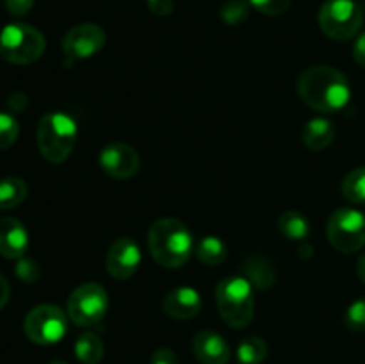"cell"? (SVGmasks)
<instances>
[{"instance_id": "5b68a950", "label": "cell", "mask_w": 365, "mask_h": 364, "mask_svg": "<svg viewBox=\"0 0 365 364\" xmlns=\"http://www.w3.org/2000/svg\"><path fill=\"white\" fill-rule=\"evenodd\" d=\"M45 36L27 24H9L0 32V57L11 64H31L45 52Z\"/></svg>"}, {"instance_id": "7a4b0ae2", "label": "cell", "mask_w": 365, "mask_h": 364, "mask_svg": "<svg viewBox=\"0 0 365 364\" xmlns=\"http://www.w3.org/2000/svg\"><path fill=\"white\" fill-rule=\"evenodd\" d=\"M148 248L163 268H180L195 252L187 225L177 218H160L148 231Z\"/></svg>"}, {"instance_id": "8fae6325", "label": "cell", "mask_w": 365, "mask_h": 364, "mask_svg": "<svg viewBox=\"0 0 365 364\" xmlns=\"http://www.w3.org/2000/svg\"><path fill=\"white\" fill-rule=\"evenodd\" d=\"M141 264V250L132 238H120L107 252V273L118 280H127L138 271Z\"/></svg>"}, {"instance_id": "f1b7e54d", "label": "cell", "mask_w": 365, "mask_h": 364, "mask_svg": "<svg viewBox=\"0 0 365 364\" xmlns=\"http://www.w3.org/2000/svg\"><path fill=\"white\" fill-rule=\"evenodd\" d=\"M6 4V9L9 11L13 16H24L34 6V0H4Z\"/></svg>"}, {"instance_id": "ba28073f", "label": "cell", "mask_w": 365, "mask_h": 364, "mask_svg": "<svg viewBox=\"0 0 365 364\" xmlns=\"http://www.w3.org/2000/svg\"><path fill=\"white\" fill-rule=\"evenodd\" d=\"M109 296L100 284L88 282L75 289L68 298V316L78 327H95L103 320Z\"/></svg>"}, {"instance_id": "3957f363", "label": "cell", "mask_w": 365, "mask_h": 364, "mask_svg": "<svg viewBox=\"0 0 365 364\" xmlns=\"http://www.w3.org/2000/svg\"><path fill=\"white\" fill-rule=\"evenodd\" d=\"M77 123L66 113H48L39 120L38 146L48 163H63L73 152L77 143Z\"/></svg>"}, {"instance_id": "83f0119b", "label": "cell", "mask_w": 365, "mask_h": 364, "mask_svg": "<svg viewBox=\"0 0 365 364\" xmlns=\"http://www.w3.org/2000/svg\"><path fill=\"white\" fill-rule=\"evenodd\" d=\"M248 2L257 11H260L262 14H269V16H278L291 6V0H248Z\"/></svg>"}, {"instance_id": "cb8c5ba5", "label": "cell", "mask_w": 365, "mask_h": 364, "mask_svg": "<svg viewBox=\"0 0 365 364\" xmlns=\"http://www.w3.org/2000/svg\"><path fill=\"white\" fill-rule=\"evenodd\" d=\"M250 14V2L246 0H228L221 7V18L228 25H239L246 21Z\"/></svg>"}, {"instance_id": "5bb4252c", "label": "cell", "mask_w": 365, "mask_h": 364, "mask_svg": "<svg viewBox=\"0 0 365 364\" xmlns=\"http://www.w3.org/2000/svg\"><path fill=\"white\" fill-rule=\"evenodd\" d=\"M192 350L202 364H227L230 360V346L216 332H198L192 339Z\"/></svg>"}, {"instance_id": "e575fe53", "label": "cell", "mask_w": 365, "mask_h": 364, "mask_svg": "<svg viewBox=\"0 0 365 364\" xmlns=\"http://www.w3.org/2000/svg\"><path fill=\"white\" fill-rule=\"evenodd\" d=\"M356 273H359L360 280L365 284V253L359 257V263H356Z\"/></svg>"}, {"instance_id": "f546056e", "label": "cell", "mask_w": 365, "mask_h": 364, "mask_svg": "<svg viewBox=\"0 0 365 364\" xmlns=\"http://www.w3.org/2000/svg\"><path fill=\"white\" fill-rule=\"evenodd\" d=\"M148 7L153 14L159 16H168L173 13V0H148Z\"/></svg>"}, {"instance_id": "4dcf8cb0", "label": "cell", "mask_w": 365, "mask_h": 364, "mask_svg": "<svg viewBox=\"0 0 365 364\" xmlns=\"http://www.w3.org/2000/svg\"><path fill=\"white\" fill-rule=\"evenodd\" d=\"M152 364H180V363H178V357L175 355L173 350L159 348L152 355Z\"/></svg>"}, {"instance_id": "d6986e66", "label": "cell", "mask_w": 365, "mask_h": 364, "mask_svg": "<svg viewBox=\"0 0 365 364\" xmlns=\"http://www.w3.org/2000/svg\"><path fill=\"white\" fill-rule=\"evenodd\" d=\"M27 198V184L18 177L0 181V211L13 209Z\"/></svg>"}, {"instance_id": "8992f818", "label": "cell", "mask_w": 365, "mask_h": 364, "mask_svg": "<svg viewBox=\"0 0 365 364\" xmlns=\"http://www.w3.org/2000/svg\"><path fill=\"white\" fill-rule=\"evenodd\" d=\"M362 7L355 0H327L319 11V27L328 38L344 41L360 31Z\"/></svg>"}, {"instance_id": "4316f807", "label": "cell", "mask_w": 365, "mask_h": 364, "mask_svg": "<svg viewBox=\"0 0 365 364\" xmlns=\"http://www.w3.org/2000/svg\"><path fill=\"white\" fill-rule=\"evenodd\" d=\"M14 273L25 284H34V282H38L41 270H39L36 261L29 259V257H20L16 263V268H14Z\"/></svg>"}, {"instance_id": "ffe728a7", "label": "cell", "mask_w": 365, "mask_h": 364, "mask_svg": "<svg viewBox=\"0 0 365 364\" xmlns=\"http://www.w3.org/2000/svg\"><path fill=\"white\" fill-rule=\"evenodd\" d=\"M103 343L93 332H84L75 343V355L84 364H98L103 357Z\"/></svg>"}, {"instance_id": "d6a6232c", "label": "cell", "mask_w": 365, "mask_h": 364, "mask_svg": "<svg viewBox=\"0 0 365 364\" xmlns=\"http://www.w3.org/2000/svg\"><path fill=\"white\" fill-rule=\"evenodd\" d=\"M7 106H9L11 111L18 113V111L25 109V106H27V98H25L24 93H14V95L9 98V102H7Z\"/></svg>"}, {"instance_id": "e0dca14e", "label": "cell", "mask_w": 365, "mask_h": 364, "mask_svg": "<svg viewBox=\"0 0 365 364\" xmlns=\"http://www.w3.org/2000/svg\"><path fill=\"white\" fill-rule=\"evenodd\" d=\"M278 228L289 241H305L310 234L309 220L298 211H285L278 218Z\"/></svg>"}, {"instance_id": "1f68e13d", "label": "cell", "mask_w": 365, "mask_h": 364, "mask_svg": "<svg viewBox=\"0 0 365 364\" xmlns=\"http://www.w3.org/2000/svg\"><path fill=\"white\" fill-rule=\"evenodd\" d=\"M353 57H355V61L360 66L365 68V32L356 38L355 46H353Z\"/></svg>"}, {"instance_id": "7402d4cb", "label": "cell", "mask_w": 365, "mask_h": 364, "mask_svg": "<svg viewBox=\"0 0 365 364\" xmlns=\"http://www.w3.org/2000/svg\"><path fill=\"white\" fill-rule=\"evenodd\" d=\"M267 355V345L262 338H246L237 346L241 364H260Z\"/></svg>"}, {"instance_id": "2e32d148", "label": "cell", "mask_w": 365, "mask_h": 364, "mask_svg": "<svg viewBox=\"0 0 365 364\" xmlns=\"http://www.w3.org/2000/svg\"><path fill=\"white\" fill-rule=\"evenodd\" d=\"M303 143L309 146L310 150H324L327 146H330L335 139V127L330 120L327 118H312V120L307 121V125L303 127Z\"/></svg>"}, {"instance_id": "4fadbf2b", "label": "cell", "mask_w": 365, "mask_h": 364, "mask_svg": "<svg viewBox=\"0 0 365 364\" xmlns=\"http://www.w3.org/2000/svg\"><path fill=\"white\" fill-rule=\"evenodd\" d=\"M29 248V234L16 218L0 220V253L6 259H20Z\"/></svg>"}, {"instance_id": "d590c367", "label": "cell", "mask_w": 365, "mask_h": 364, "mask_svg": "<svg viewBox=\"0 0 365 364\" xmlns=\"http://www.w3.org/2000/svg\"><path fill=\"white\" fill-rule=\"evenodd\" d=\"M48 364H66V363H64V360H61V359H56V360H50Z\"/></svg>"}, {"instance_id": "277c9868", "label": "cell", "mask_w": 365, "mask_h": 364, "mask_svg": "<svg viewBox=\"0 0 365 364\" xmlns=\"http://www.w3.org/2000/svg\"><path fill=\"white\" fill-rule=\"evenodd\" d=\"M216 302L221 318L232 328H245L253 320L255 296L253 285L245 277H228L216 288Z\"/></svg>"}, {"instance_id": "603a6c76", "label": "cell", "mask_w": 365, "mask_h": 364, "mask_svg": "<svg viewBox=\"0 0 365 364\" xmlns=\"http://www.w3.org/2000/svg\"><path fill=\"white\" fill-rule=\"evenodd\" d=\"M342 195L348 202L365 203V166L355 168L342 182Z\"/></svg>"}, {"instance_id": "52a82bcc", "label": "cell", "mask_w": 365, "mask_h": 364, "mask_svg": "<svg viewBox=\"0 0 365 364\" xmlns=\"http://www.w3.org/2000/svg\"><path fill=\"white\" fill-rule=\"evenodd\" d=\"M327 234L339 252H356L365 245V214L349 207L334 211L328 218Z\"/></svg>"}, {"instance_id": "836d02e7", "label": "cell", "mask_w": 365, "mask_h": 364, "mask_svg": "<svg viewBox=\"0 0 365 364\" xmlns=\"http://www.w3.org/2000/svg\"><path fill=\"white\" fill-rule=\"evenodd\" d=\"M9 293H11L9 282L0 275V309H2V307L7 303V300H9Z\"/></svg>"}, {"instance_id": "9c48e42d", "label": "cell", "mask_w": 365, "mask_h": 364, "mask_svg": "<svg viewBox=\"0 0 365 364\" xmlns=\"http://www.w3.org/2000/svg\"><path fill=\"white\" fill-rule=\"evenodd\" d=\"M68 318L63 310L52 303L34 307L27 314L24 323L25 335L36 345H53L64 338Z\"/></svg>"}, {"instance_id": "7c38bea8", "label": "cell", "mask_w": 365, "mask_h": 364, "mask_svg": "<svg viewBox=\"0 0 365 364\" xmlns=\"http://www.w3.org/2000/svg\"><path fill=\"white\" fill-rule=\"evenodd\" d=\"M100 166L110 175L113 178H130L138 173L139 166H141V159H139L138 152L132 148L130 145L125 143H110L106 148L100 152Z\"/></svg>"}, {"instance_id": "d4e9b609", "label": "cell", "mask_w": 365, "mask_h": 364, "mask_svg": "<svg viewBox=\"0 0 365 364\" xmlns=\"http://www.w3.org/2000/svg\"><path fill=\"white\" fill-rule=\"evenodd\" d=\"M18 134H20V125L16 118L7 113H0V150L14 145Z\"/></svg>"}, {"instance_id": "9a60e30c", "label": "cell", "mask_w": 365, "mask_h": 364, "mask_svg": "<svg viewBox=\"0 0 365 364\" xmlns=\"http://www.w3.org/2000/svg\"><path fill=\"white\" fill-rule=\"evenodd\" d=\"M164 313L175 320H191L202 310V296L192 288H177L164 298Z\"/></svg>"}, {"instance_id": "30bf717a", "label": "cell", "mask_w": 365, "mask_h": 364, "mask_svg": "<svg viewBox=\"0 0 365 364\" xmlns=\"http://www.w3.org/2000/svg\"><path fill=\"white\" fill-rule=\"evenodd\" d=\"M106 45V32L96 24H81L64 34L63 52L66 59L81 61L93 57Z\"/></svg>"}, {"instance_id": "6da1fadb", "label": "cell", "mask_w": 365, "mask_h": 364, "mask_svg": "<svg viewBox=\"0 0 365 364\" xmlns=\"http://www.w3.org/2000/svg\"><path fill=\"white\" fill-rule=\"evenodd\" d=\"M298 93L303 102L319 113H337L351 98L348 77L334 66H310L299 75Z\"/></svg>"}, {"instance_id": "ac0fdd59", "label": "cell", "mask_w": 365, "mask_h": 364, "mask_svg": "<svg viewBox=\"0 0 365 364\" xmlns=\"http://www.w3.org/2000/svg\"><path fill=\"white\" fill-rule=\"evenodd\" d=\"M227 245L216 236H205L195 246V253L207 266H216L227 259Z\"/></svg>"}, {"instance_id": "484cf974", "label": "cell", "mask_w": 365, "mask_h": 364, "mask_svg": "<svg viewBox=\"0 0 365 364\" xmlns=\"http://www.w3.org/2000/svg\"><path fill=\"white\" fill-rule=\"evenodd\" d=\"M344 323L349 330L365 332V296L355 300L344 314Z\"/></svg>"}, {"instance_id": "44dd1931", "label": "cell", "mask_w": 365, "mask_h": 364, "mask_svg": "<svg viewBox=\"0 0 365 364\" xmlns=\"http://www.w3.org/2000/svg\"><path fill=\"white\" fill-rule=\"evenodd\" d=\"M246 275H248V280L252 282V285L259 289H267L274 284V268L267 263L262 257H252V259L246 261Z\"/></svg>"}]
</instances>
